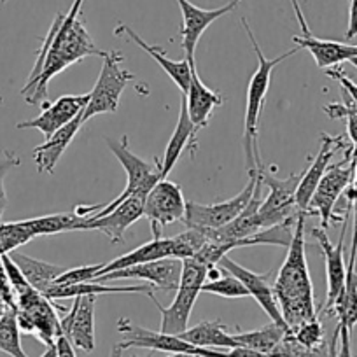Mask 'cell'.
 Wrapping results in <instances>:
<instances>
[{
  "instance_id": "1",
  "label": "cell",
  "mask_w": 357,
  "mask_h": 357,
  "mask_svg": "<svg viewBox=\"0 0 357 357\" xmlns=\"http://www.w3.org/2000/svg\"><path fill=\"white\" fill-rule=\"evenodd\" d=\"M84 0H74L68 13H58L37 53L36 65L23 86L22 95L29 105H40L47 98V84L60 72L86 56H104L89 36L81 16Z\"/></svg>"
},
{
  "instance_id": "2",
  "label": "cell",
  "mask_w": 357,
  "mask_h": 357,
  "mask_svg": "<svg viewBox=\"0 0 357 357\" xmlns=\"http://www.w3.org/2000/svg\"><path fill=\"white\" fill-rule=\"evenodd\" d=\"M308 215H310L308 212H300L298 215L293 240L287 247V256L273 284V294L277 298L284 322L289 329L319 317L307 254H305V219Z\"/></svg>"
},
{
  "instance_id": "3",
  "label": "cell",
  "mask_w": 357,
  "mask_h": 357,
  "mask_svg": "<svg viewBox=\"0 0 357 357\" xmlns=\"http://www.w3.org/2000/svg\"><path fill=\"white\" fill-rule=\"evenodd\" d=\"M242 26L245 29L247 37L252 43L254 53L257 56V68L252 74L249 81V88H247V104H245V119H243V154H245V167L247 172H257L263 168L259 154V144H257V130H259V119L263 114L264 100L270 91V82H272V72L277 65L282 63L284 60L291 58L300 51V47L286 51L280 56L268 60L264 53L261 51L259 44H257L256 37H254L252 30H250L249 23L245 18H242Z\"/></svg>"
},
{
  "instance_id": "4",
  "label": "cell",
  "mask_w": 357,
  "mask_h": 357,
  "mask_svg": "<svg viewBox=\"0 0 357 357\" xmlns=\"http://www.w3.org/2000/svg\"><path fill=\"white\" fill-rule=\"evenodd\" d=\"M208 268L211 266L195 257L183 259V275H181L174 301L168 307H163L156 298L151 296L158 310L161 312L160 331L168 333V335H181L190 328L191 312L197 303L198 294L202 293V286L207 280Z\"/></svg>"
},
{
  "instance_id": "5",
  "label": "cell",
  "mask_w": 357,
  "mask_h": 357,
  "mask_svg": "<svg viewBox=\"0 0 357 357\" xmlns=\"http://www.w3.org/2000/svg\"><path fill=\"white\" fill-rule=\"evenodd\" d=\"M107 140L109 149L112 151L119 163L123 165L126 172V188L118 198L112 202H107L104 205H98L97 214H91L88 218H100V215L109 214L112 208L118 207L119 204L126 200L128 197L135 193H149L158 181H161V158H156L154 163L142 160L137 154H133L128 147V137H121L119 140L105 139Z\"/></svg>"
},
{
  "instance_id": "6",
  "label": "cell",
  "mask_w": 357,
  "mask_h": 357,
  "mask_svg": "<svg viewBox=\"0 0 357 357\" xmlns=\"http://www.w3.org/2000/svg\"><path fill=\"white\" fill-rule=\"evenodd\" d=\"M102 60L104 61H102L100 75H98L93 89L89 91V102L82 114L84 123L95 116L112 114L118 111L123 91L133 79L132 72L123 68L121 63L125 56L119 51H105Z\"/></svg>"
},
{
  "instance_id": "7",
  "label": "cell",
  "mask_w": 357,
  "mask_h": 357,
  "mask_svg": "<svg viewBox=\"0 0 357 357\" xmlns=\"http://www.w3.org/2000/svg\"><path fill=\"white\" fill-rule=\"evenodd\" d=\"M60 307L37 289L30 287L16 296V317L22 333L36 336L46 347H53L61 335Z\"/></svg>"
},
{
  "instance_id": "8",
  "label": "cell",
  "mask_w": 357,
  "mask_h": 357,
  "mask_svg": "<svg viewBox=\"0 0 357 357\" xmlns=\"http://www.w3.org/2000/svg\"><path fill=\"white\" fill-rule=\"evenodd\" d=\"M273 172H275V167L272 170L264 167L257 170L261 186L268 188V197L261 202L259 207L264 229L289 221V219H296L301 212L296 207V200H294L301 174H293L287 178H279Z\"/></svg>"
},
{
  "instance_id": "9",
  "label": "cell",
  "mask_w": 357,
  "mask_h": 357,
  "mask_svg": "<svg viewBox=\"0 0 357 357\" xmlns=\"http://www.w3.org/2000/svg\"><path fill=\"white\" fill-rule=\"evenodd\" d=\"M257 186H259V174L257 172H249V183L245 184V188L235 198L208 205L198 204V202H188L186 218H184L183 222L186 225V228H222V226H226L242 214V211L247 207L250 198L256 193Z\"/></svg>"
},
{
  "instance_id": "10",
  "label": "cell",
  "mask_w": 357,
  "mask_h": 357,
  "mask_svg": "<svg viewBox=\"0 0 357 357\" xmlns=\"http://www.w3.org/2000/svg\"><path fill=\"white\" fill-rule=\"evenodd\" d=\"M354 168H356V161L352 158V147H349L345 151V158L340 163L329 167L324 177L321 178L308 205V212L321 219V228L328 229L331 221H340V218L335 215L336 202L352 183Z\"/></svg>"
},
{
  "instance_id": "11",
  "label": "cell",
  "mask_w": 357,
  "mask_h": 357,
  "mask_svg": "<svg viewBox=\"0 0 357 357\" xmlns=\"http://www.w3.org/2000/svg\"><path fill=\"white\" fill-rule=\"evenodd\" d=\"M186 198L183 188L161 178L147 193L144 202V218L149 221L153 238H161L163 229L174 222L184 221L186 218Z\"/></svg>"
},
{
  "instance_id": "12",
  "label": "cell",
  "mask_w": 357,
  "mask_h": 357,
  "mask_svg": "<svg viewBox=\"0 0 357 357\" xmlns=\"http://www.w3.org/2000/svg\"><path fill=\"white\" fill-rule=\"evenodd\" d=\"M118 331L125 336L121 343H118L123 350L128 349H149L156 352H190V354H202L208 357H221V350L214 349H200L186 340H183L178 335H168L163 331H151V329L142 328L130 321L128 317H121L118 321Z\"/></svg>"
},
{
  "instance_id": "13",
  "label": "cell",
  "mask_w": 357,
  "mask_h": 357,
  "mask_svg": "<svg viewBox=\"0 0 357 357\" xmlns=\"http://www.w3.org/2000/svg\"><path fill=\"white\" fill-rule=\"evenodd\" d=\"M183 275V259L177 257H163V259L149 261V263L135 264V266L116 270L105 275L93 279L95 282H114V280H144L153 286V289L177 291Z\"/></svg>"
},
{
  "instance_id": "14",
  "label": "cell",
  "mask_w": 357,
  "mask_h": 357,
  "mask_svg": "<svg viewBox=\"0 0 357 357\" xmlns=\"http://www.w3.org/2000/svg\"><path fill=\"white\" fill-rule=\"evenodd\" d=\"M345 231L347 222L343 225L342 233H340V240L336 245L328 236V229L324 228H312V236L317 240L319 247L322 250V256L326 261V282H328V294H326V305L324 312L329 314L335 301L338 300L340 294L343 293L347 284V264H345Z\"/></svg>"
},
{
  "instance_id": "15",
  "label": "cell",
  "mask_w": 357,
  "mask_h": 357,
  "mask_svg": "<svg viewBox=\"0 0 357 357\" xmlns=\"http://www.w3.org/2000/svg\"><path fill=\"white\" fill-rule=\"evenodd\" d=\"M349 147H352V144L347 142L343 135H328V133H322L321 135V149H319L317 156L312 160L310 167L301 174L300 183H298L296 195H294V200H296V207L301 212H308V205H310L312 197H314L315 190H317L321 178L324 177L326 170L331 165L333 156H335L338 151H347ZM310 214V212H308ZM312 215V214H310Z\"/></svg>"
},
{
  "instance_id": "16",
  "label": "cell",
  "mask_w": 357,
  "mask_h": 357,
  "mask_svg": "<svg viewBox=\"0 0 357 357\" xmlns=\"http://www.w3.org/2000/svg\"><path fill=\"white\" fill-rule=\"evenodd\" d=\"M95 307L97 296H79L74 298V303L65 310L60 317L61 335L67 336L68 342L75 349L86 354H91L97 347L95 342Z\"/></svg>"
},
{
  "instance_id": "17",
  "label": "cell",
  "mask_w": 357,
  "mask_h": 357,
  "mask_svg": "<svg viewBox=\"0 0 357 357\" xmlns=\"http://www.w3.org/2000/svg\"><path fill=\"white\" fill-rule=\"evenodd\" d=\"M89 102V93L84 95H61L60 98H56L54 102H43L40 112L37 118L30 119V121H22L16 125L18 130L25 128H33L39 130L46 139H50L54 132H58L60 128H63L65 125L72 121V119L77 118L79 114H82Z\"/></svg>"
},
{
  "instance_id": "18",
  "label": "cell",
  "mask_w": 357,
  "mask_h": 357,
  "mask_svg": "<svg viewBox=\"0 0 357 357\" xmlns=\"http://www.w3.org/2000/svg\"><path fill=\"white\" fill-rule=\"evenodd\" d=\"M218 266L221 270H225V272L235 275L236 279H240V282L245 286L249 296L256 300V303L263 308V312H266V315L273 322L287 326L284 322L282 314H280L279 303H277V298L273 294V287L268 284V275H261V273H256L252 270H249V268L242 266L240 263L233 261L231 257H228V254L225 257H221Z\"/></svg>"
},
{
  "instance_id": "19",
  "label": "cell",
  "mask_w": 357,
  "mask_h": 357,
  "mask_svg": "<svg viewBox=\"0 0 357 357\" xmlns=\"http://www.w3.org/2000/svg\"><path fill=\"white\" fill-rule=\"evenodd\" d=\"M147 193H135L126 198L123 204L112 208L109 214L100 218H86V228L97 229L104 233L112 243H119L125 240V231L144 218V202Z\"/></svg>"
},
{
  "instance_id": "20",
  "label": "cell",
  "mask_w": 357,
  "mask_h": 357,
  "mask_svg": "<svg viewBox=\"0 0 357 357\" xmlns=\"http://www.w3.org/2000/svg\"><path fill=\"white\" fill-rule=\"evenodd\" d=\"M181 13H183V29H181V44L186 53V56H195V50L204 36L205 30L222 18L225 15L231 13L236 6L240 4V0H231L226 6L218 9H202L198 6L191 4L190 0H177Z\"/></svg>"
},
{
  "instance_id": "21",
  "label": "cell",
  "mask_w": 357,
  "mask_h": 357,
  "mask_svg": "<svg viewBox=\"0 0 357 357\" xmlns=\"http://www.w3.org/2000/svg\"><path fill=\"white\" fill-rule=\"evenodd\" d=\"M186 58H190L191 63V81L190 88H188V91L184 93V102H186V109L191 121L202 130L208 125L214 111L218 107H221L225 98L202 81L197 70V63H195V56Z\"/></svg>"
},
{
  "instance_id": "22",
  "label": "cell",
  "mask_w": 357,
  "mask_h": 357,
  "mask_svg": "<svg viewBox=\"0 0 357 357\" xmlns=\"http://www.w3.org/2000/svg\"><path fill=\"white\" fill-rule=\"evenodd\" d=\"M114 33L118 37L125 33V36L128 37V39L132 40L133 44H137L140 50L146 51V53L149 54V56L153 58V60L156 61V63L160 65L161 68H163L165 74H167L168 77H170L172 81L175 82V86H177L181 91H183V95L186 93L188 88H190V81H191L190 58H186V60H181V61L170 60V58L167 56V53H165V51L161 50L160 46H156V44L146 43V40H144L142 37H140L139 33L135 32V30L130 29L128 25H123V23H119V25L116 26Z\"/></svg>"
},
{
  "instance_id": "23",
  "label": "cell",
  "mask_w": 357,
  "mask_h": 357,
  "mask_svg": "<svg viewBox=\"0 0 357 357\" xmlns=\"http://www.w3.org/2000/svg\"><path fill=\"white\" fill-rule=\"evenodd\" d=\"M163 257H177V259H181V257H178V247L175 236H170V238H163V236H161V238H153L151 242L144 243V245L137 247V249L116 257L114 261L105 263L104 266H102V270L98 272L97 277L116 272V270H125V268L135 266V264L163 259ZM97 277H95V279H97Z\"/></svg>"
},
{
  "instance_id": "24",
  "label": "cell",
  "mask_w": 357,
  "mask_h": 357,
  "mask_svg": "<svg viewBox=\"0 0 357 357\" xmlns=\"http://www.w3.org/2000/svg\"><path fill=\"white\" fill-rule=\"evenodd\" d=\"M82 114H84V112H82ZM82 114H79L77 118L72 119L68 125H65L63 128L54 132L50 139H46V142L40 144V146H37L36 149L32 151L33 161H36L39 174H53L58 161L61 160V156H63V153L67 151V147L70 146L72 140L75 139L79 130L84 125Z\"/></svg>"
},
{
  "instance_id": "25",
  "label": "cell",
  "mask_w": 357,
  "mask_h": 357,
  "mask_svg": "<svg viewBox=\"0 0 357 357\" xmlns=\"http://www.w3.org/2000/svg\"><path fill=\"white\" fill-rule=\"evenodd\" d=\"M198 132H200V128L191 121L190 114H188L186 102H184L183 98L177 126H175L174 133H172L170 140H168L167 144L163 158H161V178H168V174L174 170V167L177 165L178 158L183 156L184 151H193V147L197 146Z\"/></svg>"
},
{
  "instance_id": "26",
  "label": "cell",
  "mask_w": 357,
  "mask_h": 357,
  "mask_svg": "<svg viewBox=\"0 0 357 357\" xmlns=\"http://www.w3.org/2000/svg\"><path fill=\"white\" fill-rule=\"evenodd\" d=\"M293 40L300 50L301 47L307 50L314 56L315 65L324 70L357 58V44L354 46V44L336 43V40L317 39L314 36H294Z\"/></svg>"
},
{
  "instance_id": "27",
  "label": "cell",
  "mask_w": 357,
  "mask_h": 357,
  "mask_svg": "<svg viewBox=\"0 0 357 357\" xmlns=\"http://www.w3.org/2000/svg\"><path fill=\"white\" fill-rule=\"evenodd\" d=\"M125 293H142L147 296H154L153 286L146 284V286H112L107 282H81V284H70V286H63V284H53L50 289L44 293V296L50 298L51 301L54 300H74L79 296H100V294H125Z\"/></svg>"
},
{
  "instance_id": "28",
  "label": "cell",
  "mask_w": 357,
  "mask_h": 357,
  "mask_svg": "<svg viewBox=\"0 0 357 357\" xmlns=\"http://www.w3.org/2000/svg\"><path fill=\"white\" fill-rule=\"evenodd\" d=\"M178 336L200 349L228 350L238 347L236 340L233 338V333H229L221 321H204L193 328H188Z\"/></svg>"
},
{
  "instance_id": "29",
  "label": "cell",
  "mask_w": 357,
  "mask_h": 357,
  "mask_svg": "<svg viewBox=\"0 0 357 357\" xmlns=\"http://www.w3.org/2000/svg\"><path fill=\"white\" fill-rule=\"evenodd\" d=\"M13 259H15L16 264L22 268L23 275L26 277L30 286L43 294L46 293V291L56 282L58 277L67 270V266H60V264H51L46 263V261L33 259V257L25 256V254L22 252L13 254Z\"/></svg>"
},
{
  "instance_id": "30",
  "label": "cell",
  "mask_w": 357,
  "mask_h": 357,
  "mask_svg": "<svg viewBox=\"0 0 357 357\" xmlns=\"http://www.w3.org/2000/svg\"><path fill=\"white\" fill-rule=\"evenodd\" d=\"M289 328L282 324H277V322H270V324L263 326L259 329H254V331H238L233 333V338L236 340V343L242 347H249V349L259 350V352L268 354L272 357L273 350L277 349L280 342H282L284 336L287 335Z\"/></svg>"
},
{
  "instance_id": "31",
  "label": "cell",
  "mask_w": 357,
  "mask_h": 357,
  "mask_svg": "<svg viewBox=\"0 0 357 357\" xmlns=\"http://www.w3.org/2000/svg\"><path fill=\"white\" fill-rule=\"evenodd\" d=\"M30 221H32V228L36 236L60 235V233L67 231H88V228H86V218L79 215L77 212H60V214L33 218Z\"/></svg>"
},
{
  "instance_id": "32",
  "label": "cell",
  "mask_w": 357,
  "mask_h": 357,
  "mask_svg": "<svg viewBox=\"0 0 357 357\" xmlns=\"http://www.w3.org/2000/svg\"><path fill=\"white\" fill-rule=\"evenodd\" d=\"M329 315H336L340 324L347 326L352 333L357 324V270L356 266H347V284L343 293L335 301Z\"/></svg>"
},
{
  "instance_id": "33",
  "label": "cell",
  "mask_w": 357,
  "mask_h": 357,
  "mask_svg": "<svg viewBox=\"0 0 357 357\" xmlns=\"http://www.w3.org/2000/svg\"><path fill=\"white\" fill-rule=\"evenodd\" d=\"M33 238H36V233H33L30 219L0 222V256L13 254Z\"/></svg>"
},
{
  "instance_id": "34",
  "label": "cell",
  "mask_w": 357,
  "mask_h": 357,
  "mask_svg": "<svg viewBox=\"0 0 357 357\" xmlns=\"http://www.w3.org/2000/svg\"><path fill=\"white\" fill-rule=\"evenodd\" d=\"M0 352L11 357H29L22 347V329H20L16 310H6L0 317Z\"/></svg>"
},
{
  "instance_id": "35",
  "label": "cell",
  "mask_w": 357,
  "mask_h": 357,
  "mask_svg": "<svg viewBox=\"0 0 357 357\" xmlns=\"http://www.w3.org/2000/svg\"><path fill=\"white\" fill-rule=\"evenodd\" d=\"M343 102L340 104L324 105V112L331 119H345L347 121V135H349L350 144H352V158L357 156V109L354 107L352 100L342 89Z\"/></svg>"
},
{
  "instance_id": "36",
  "label": "cell",
  "mask_w": 357,
  "mask_h": 357,
  "mask_svg": "<svg viewBox=\"0 0 357 357\" xmlns=\"http://www.w3.org/2000/svg\"><path fill=\"white\" fill-rule=\"evenodd\" d=\"M222 277L219 275L218 279L205 280V284L202 286V293H211L215 294V296L228 298V300H236V298L249 296L245 286L240 282V279H236L231 273L221 270Z\"/></svg>"
},
{
  "instance_id": "37",
  "label": "cell",
  "mask_w": 357,
  "mask_h": 357,
  "mask_svg": "<svg viewBox=\"0 0 357 357\" xmlns=\"http://www.w3.org/2000/svg\"><path fill=\"white\" fill-rule=\"evenodd\" d=\"M328 343H324L322 347L317 349H307V347L300 345L296 342V338L293 336V333L287 331V335L284 336L282 342L277 345V349L273 350L272 357H328Z\"/></svg>"
},
{
  "instance_id": "38",
  "label": "cell",
  "mask_w": 357,
  "mask_h": 357,
  "mask_svg": "<svg viewBox=\"0 0 357 357\" xmlns=\"http://www.w3.org/2000/svg\"><path fill=\"white\" fill-rule=\"evenodd\" d=\"M289 331L293 333L296 342L300 345L307 347V349H317V347H322L324 343H328L324 335V328H322V322L319 321V317L303 322V324H300L294 329H289Z\"/></svg>"
},
{
  "instance_id": "39",
  "label": "cell",
  "mask_w": 357,
  "mask_h": 357,
  "mask_svg": "<svg viewBox=\"0 0 357 357\" xmlns=\"http://www.w3.org/2000/svg\"><path fill=\"white\" fill-rule=\"evenodd\" d=\"M105 263L98 264H88V266H75V268H67L63 273L56 279L54 284H63V286H70V284H81V282H89L98 275V272L102 270Z\"/></svg>"
},
{
  "instance_id": "40",
  "label": "cell",
  "mask_w": 357,
  "mask_h": 357,
  "mask_svg": "<svg viewBox=\"0 0 357 357\" xmlns=\"http://www.w3.org/2000/svg\"><path fill=\"white\" fill-rule=\"evenodd\" d=\"M22 160H20L18 154L11 153V151H4L2 158H0V222H2V218H4L6 207H8V193H6V175L13 170V168L20 167Z\"/></svg>"
},
{
  "instance_id": "41",
  "label": "cell",
  "mask_w": 357,
  "mask_h": 357,
  "mask_svg": "<svg viewBox=\"0 0 357 357\" xmlns=\"http://www.w3.org/2000/svg\"><path fill=\"white\" fill-rule=\"evenodd\" d=\"M0 300L4 301V305L8 308L16 310V294L11 286L8 272H6L4 263H2V257H0Z\"/></svg>"
},
{
  "instance_id": "42",
  "label": "cell",
  "mask_w": 357,
  "mask_h": 357,
  "mask_svg": "<svg viewBox=\"0 0 357 357\" xmlns=\"http://www.w3.org/2000/svg\"><path fill=\"white\" fill-rule=\"evenodd\" d=\"M326 74H328L329 77L336 79V81L340 82L342 89H345V93L349 95V98L352 100L354 107L357 109V84H356V82H354L350 77H347L345 72L340 70V68H335V67L328 68V70H326Z\"/></svg>"
},
{
  "instance_id": "43",
  "label": "cell",
  "mask_w": 357,
  "mask_h": 357,
  "mask_svg": "<svg viewBox=\"0 0 357 357\" xmlns=\"http://www.w3.org/2000/svg\"><path fill=\"white\" fill-rule=\"evenodd\" d=\"M221 357H270V356H268V354L259 352V350L238 345L228 350H221Z\"/></svg>"
},
{
  "instance_id": "44",
  "label": "cell",
  "mask_w": 357,
  "mask_h": 357,
  "mask_svg": "<svg viewBox=\"0 0 357 357\" xmlns=\"http://www.w3.org/2000/svg\"><path fill=\"white\" fill-rule=\"evenodd\" d=\"M340 324V322H338ZM338 356L340 357H354L352 347H350V331L347 326L340 324V345H338Z\"/></svg>"
},
{
  "instance_id": "45",
  "label": "cell",
  "mask_w": 357,
  "mask_h": 357,
  "mask_svg": "<svg viewBox=\"0 0 357 357\" xmlns=\"http://www.w3.org/2000/svg\"><path fill=\"white\" fill-rule=\"evenodd\" d=\"M54 349H56V357H77L75 354V347L68 342L67 336L60 335L54 342Z\"/></svg>"
},
{
  "instance_id": "46",
  "label": "cell",
  "mask_w": 357,
  "mask_h": 357,
  "mask_svg": "<svg viewBox=\"0 0 357 357\" xmlns=\"http://www.w3.org/2000/svg\"><path fill=\"white\" fill-rule=\"evenodd\" d=\"M357 36V0H350L349 9V26H347L345 39L350 40Z\"/></svg>"
},
{
  "instance_id": "47",
  "label": "cell",
  "mask_w": 357,
  "mask_h": 357,
  "mask_svg": "<svg viewBox=\"0 0 357 357\" xmlns=\"http://www.w3.org/2000/svg\"><path fill=\"white\" fill-rule=\"evenodd\" d=\"M291 4H293L294 15H296V20H298V23H300L301 33H303V36H312V32H310V26H308L307 20H305V15H303V11H301V6H300V2H298V0H291Z\"/></svg>"
},
{
  "instance_id": "48",
  "label": "cell",
  "mask_w": 357,
  "mask_h": 357,
  "mask_svg": "<svg viewBox=\"0 0 357 357\" xmlns=\"http://www.w3.org/2000/svg\"><path fill=\"white\" fill-rule=\"evenodd\" d=\"M338 345H340V324L336 326L335 333L329 338V345H328V357H340L338 356Z\"/></svg>"
},
{
  "instance_id": "49",
  "label": "cell",
  "mask_w": 357,
  "mask_h": 357,
  "mask_svg": "<svg viewBox=\"0 0 357 357\" xmlns=\"http://www.w3.org/2000/svg\"><path fill=\"white\" fill-rule=\"evenodd\" d=\"M165 357H208V356H202V354H190V352H170V356H165Z\"/></svg>"
},
{
  "instance_id": "50",
  "label": "cell",
  "mask_w": 357,
  "mask_h": 357,
  "mask_svg": "<svg viewBox=\"0 0 357 357\" xmlns=\"http://www.w3.org/2000/svg\"><path fill=\"white\" fill-rule=\"evenodd\" d=\"M123 352H125V350H123L121 347H119V345H114V347H112L111 356H109V357H123Z\"/></svg>"
},
{
  "instance_id": "51",
  "label": "cell",
  "mask_w": 357,
  "mask_h": 357,
  "mask_svg": "<svg viewBox=\"0 0 357 357\" xmlns=\"http://www.w3.org/2000/svg\"><path fill=\"white\" fill-rule=\"evenodd\" d=\"M40 357H56V349H54V345L53 347H47V350Z\"/></svg>"
},
{
  "instance_id": "52",
  "label": "cell",
  "mask_w": 357,
  "mask_h": 357,
  "mask_svg": "<svg viewBox=\"0 0 357 357\" xmlns=\"http://www.w3.org/2000/svg\"><path fill=\"white\" fill-rule=\"evenodd\" d=\"M6 310H9V308L6 307V305H4V301L0 300V317H2V315L6 314Z\"/></svg>"
},
{
  "instance_id": "53",
  "label": "cell",
  "mask_w": 357,
  "mask_h": 357,
  "mask_svg": "<svg viewBox=\"0 0 357 357\" xmlns=\"http://www.w3.org/2000/svg\"><path fill=\"white\" fill-rule=\"evenodd\" d=\"M350 63H352V65H354V67H356V68H357V58H352V60H350Z\"/></svg>"
},
{
  "instance_id": "54",
  "label": "cell",
  "mask_w": 357,
  "mask_h": 357,
  "mask_svg": "<svg viewBox=\"0 0 357 357\" xmlns=\"http://www.w3.org/2000/svg\"><path fill=\"white\" fill-rule=\"evenodd\" d=\"M2 104H4V98L0 97V105H2Z\"/></svg>"
},
{
  "instance_id": "55",
  "label": "cell",
  "mask_w": 357,
  "mask_h": 357,
  "mask_svg": "<svg viewBox=\"0 0 357 357\" xmlns=\"http://www.w3.org/2000/svg\"><path fill=\"white\" fill-rule=\"evenodd\" d=\"M0 2H6V0H0Z\"/></svg>"
}]
</instances>
